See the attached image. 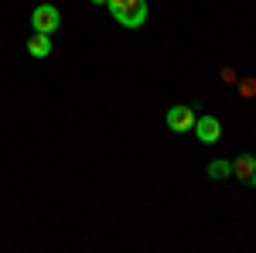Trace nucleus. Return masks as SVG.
Masks as SVG:
<instances>
[{
    "label": "nucleus",
    "mask_w": 256,
    "mask_h": 253,
    "mask_svg": "<svg viewBox=\"0 0 256 253\" xmlns=\"http://www.w3.org/2000/svg\"><path fill=\"white\" fill-rule=\"evenodd\" d=\"M106 7L123 28H140L147 21V0H106Z\"/></svg>",
    "instance_id": "1"
},
{
    "label": "nucleus",
    "mask_w": 256,
    "mask_h": 253,
    "mask_svg": "<svg viewBox=\"0 0 256 253\" xmlns=\"http://www.w3.org/2000/svg\"><path fill=\"white\" fill-rule=\"evenodd\" d=\"M62 24V14L55 4H38L34 11H31V28L34 31H41V35H55Z\"/></svg>",
    "instance_id": "2"
},
{
    "label": "nucleus",
    "mask_w": 256,
    "mask_h": 253,
    "mask_svg": "<svg viewBox=\"0 0 256 253\" xmlns=\"http://www.w3.org/2000/svg\"><path fill=\"white\" fill-rule=\"evenodd\" d=\"M195 110L192 106H171L168 110V117H164V123H168V130H174V134H188L192 127H195Z\"/></svg>",
    "instance_id": "3"
},
{
    "label": "nucleus",
    "mask_w": 256,
    "mask_h": 253,
    "mask_svg": "<svg viewBox=\"0 0 256 253\" xmlns=\"http://www.w3.org/2000/svg\"><path fill=\"white\" fill-rule=\"evenodd\" d=\"M195 137L202 140V144H218V137H222L218 117H198L195 120Z\"/></svg>",
    "instance_id": "4"
},
{
    "label": "nucleus",
    "mask_w": 256,
    "mask_h": 253,
    "mask_svg": "<svg viewBox=\"0 0 256 253\" xmlns=\"http://www.w3.org/2000/svg\"><path fill=\"white\" fill-rule=\"evenodd\" d=\"M232 175H236L242 185H253V188H256V157L253 154H242L236 164H232Z\"/></svg>",
    "instance_id": "5"
},
{
    "label": "nucleus",
    "mask_w": 256,
    "mask_h": 253,
    "mask_svg": "<svg viewBox=\"0 0 256 253\" xmlns=\"http://www.w3.org/2000/svg\"><path fill=\"white\" fill-rule=\"evenodd\" d=\"M28 55H31V59H48V55H52V35L34 31V35L28 38Z\"/></svg>",
    "instance_id": "6"
},
{
    "label": "nucleus",
    "mask_w": 256,
    "mask_h": 253,
    "mask_svg": "<svg viewBox=\"0 0 256 253\" xmlns=\"http://www.w3.org/2000/svg\"><path fill=\"white\" fill-rule=\"evenodd\" d=\"M229 175H232V164H229V161H222V157H218V161H208V178L222 181V178H229Z\"/></svg>",
    "instance_id": "7"
},
{
    "label": "nucleus",
    "mask_w": 256,
    "mask_h": 253,
    "mask_svg": "<svg viewBox=\"0 0 256 253\" xmlns=\"http://www.w3.org/2000/svg\"><path fill=\"white\" fill-rule=\"evenodd\" d=\"M239 96H256V79H242L239 82Z\"/></svg>",
    "instance_id": "8"
},
{
    "label": "nucleus",
    "mask_w": 256,
    "mask_h": 253,
    "mask_svg": "<svg viewBox=\"0 0 256 253\" xmlns=\"http://www.w3.org/2000/svg\"><path fill=\"white\" fill-rule=\"evenodd\" d=\"M92 4H106V0H92Z\"/></svg>",
    "instance_id": "9"
}]
</instances>
